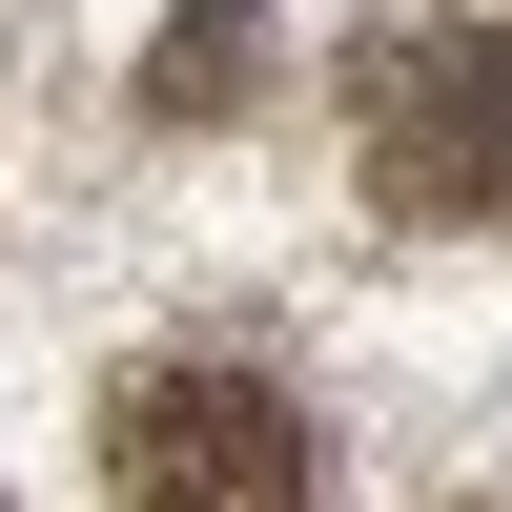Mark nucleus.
Returning <instances> with one entry per match:
<instances>
[{
	"label": "nucleus",
	"instance_id": "1",
	"mask_svg": "<svg viewBox=\"0 0 512 512\" xmlns=\"http://www.w3.org/2000/svg\"><path fill=\"white\" fill-rule=\"evenodd\" d=\"M349 144H369V205H390V226H492V205H512V41L492 21L369 41Z\"/></svg>",
	"mask_w": 512,
	"mask_h": 512
},
{
	"label": "nucleus",
	"instance_id": "2",
	"mask_svg": "<svg viewBox=\"0 0 512 512\" xmlns=\"http://www.w3.org/2000/svg\"><path fill=\"white\" fill-rule=\"evenodd\" d=\"M103 512H308V410L267 369H144L103 410Z\"/></svg>",
	"mask_w": 512,
	"mask_h": 512
},
{
	"label": "nucleus",
	"instance_id": "3",
	"mask_svg": "<svg viewBox=\"0 0 512 512\" xmlns=\"http://www.w3.org/2000/svg\"><path fill=\"white\" fill-rule=\"evenodd\" d=\"M246 82H267V0H185L164 62H144V123H226Z\"/></svg>",
	"mask_w": 512,
	"mask_h": 512
}]
</instances>
